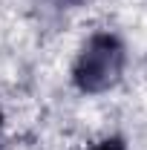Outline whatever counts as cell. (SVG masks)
I'll return each mask as SVG.
<instances>
[{"label": "cell", "instance_id": "obj_1", "mask_svg": "<svg viewBox=\"0 0 147 150\" xmlns=\"http://www.w3.org/2000/svg\"><path fill=\"white\" fill-rule=\"evenodd\" d=\"M124 64H127V49L121 38L112 32H95L75 58L72 84L84 95H101L121 81Z\"/></svg>", "mask_w": 147, "mask_h": 150}, {"label": "cell", "instance_id": "obj_3", "mask_svg": "<svg viewBox=\"0 0 147 150\" xmlns=\"http://www.w3.org/2000/svg\"><path fill=\"white\" fill-rule=\"evenodd\" d=\"M0 127H3V112H0Z\"/></svg>", "mask_w": 147, "mask_h": 150}, {"label": "cell", "instance_id": "obj_2", "mask_svg": "<svg viewBox=\"0 0 147 150\" xmlns=\"http://www.w3.org/2000/svg\"><path fill=\"white\" fill-rule=\"evenodd\" d=\"M90 150H127V144H124L121 139H104V142L92 144Z\"/></svg>", "mask_w": 147, "mask_h": 150}]
</instances>
